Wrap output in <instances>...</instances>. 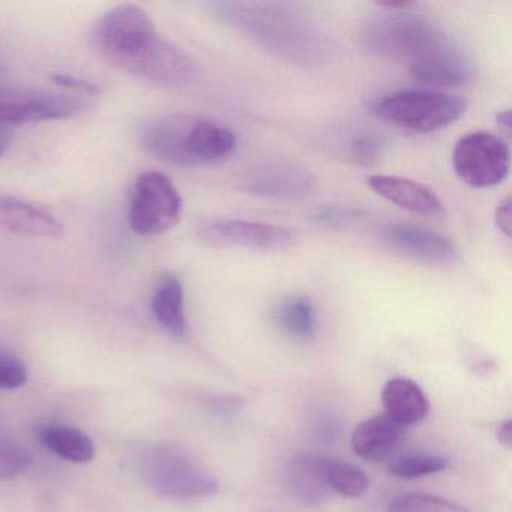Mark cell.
Here are the masks:
<instances>
[{
    "mask_svg": "<svg viewBox=\"0 0 512 512\" xmlns=\"http://www.w3.org/2000/svg\"><path fill=\"white\" fill-rule=\"evenodd\" d=\"M377 8L362 23L365 52L404 65L416 83L430 88H460L475 79L469 53L431 17L415 13L413 7Z\"/></svg>",
    "mask_w": 512,
    "mask_h": 512,
    "instance_id": "1",
    "label": "cell"
},
{
    "mask_svg": "<svg viewBox=\"0 0 512 512\" xmlns=\"http://www.w3.org/2000/svg\"><path fill=\"white\" fill-rule=\"evenodd\" d=\"M92 44L107 64L155 85H190L197 76L190 55L164 40L139 5H119L101 17Z\"/></svg>",
    "mask_w": 512,
    "mask_h": 512,
    "instance_id": "2",
    "label": "cell"
},
{
    "mask_svg": "<svg viewBox=\"0 0 512 512\" xmlns=\"http://www.w3.org/2000/svg\"><path fill=\"white\" fill-rule=\"evenodd\" d=\"M208 10L236 34L293 64L317 67L328 61L331 44L319 20L292 2H209Z\"/></svg>",
    "mask_w": 512,
    "mask_h": 512,
    "instance_id": "3",
    "label": "cell"
},
{
    "mask_svg": "<svg viewBox=\"0 0 512 512\" xmlns=\"http://www.w3.org/2000/svg\"><path fill=\"white\" fill-rule=\"evenodd\" d=\"M143 143L160 160L188 167L227 160L238 139L229 127L209 119L167 116L149 122Z\"/></svg>",
    "mask_w": 512,
    "mask_h": 512,
    "instance_id": "4",
    "label": "cell"
},
{
    "mask_svg": "<svg viewBox=\"0 0 512 512\" xmlns=\"http://www.w3.org/2000/svg\"><path fill=\"white\" fill-rule=\"evenodd\" d=\"M142 475L158 496L173 500H199L214 496L220 482L190 452L161 443L146 452Z\"/></svg>",
    "mask_w": 512,
    "mask_h": 512,
    "instance_id": "5",
    "label": "cell"
},
{
    "mask_svg": "<svg viewBox=\"0 0 512 512\" xmlns=\"http://www.w3.org/2000/svg\"><path fill=\"white\" fill-rule=\"evenodd\" d=\"M466 110V100L457 95L422 89L386 95L374 106V113L383 121L418 134L443 130L455 124Z\"/></svg>",
    "mask_w": 512,
    "mask_h": 512,
    "instance_id": "6",
    "label": "cell"
},
{
    "mask_svg": "<svg viewBox=\"0 0 512 512\" xmlns=\"http://www.w3.org/2000/svg\"><path fill=\"white\" fill-rule=\"evenodd\" d=\"M455 175L476 190L497 187L511 167V154L502 137L488 131H473L461 137L452 152Z\"/></svg>",
    "mask_w": 512,
    "mask_h": 512,
    "instance_id": "7",
    "label": "cell"
},
{
    "mask_svg": "<svg viewBox=\"0 0 512 512\" xmlns=\"http://www.w3.org/2000/svg\"><path fill=\"white\" fill-rule=\"evenodd\" d=\"M181 214V194L164 173L146 172L137 178L128 214L131 229L137 235H163L179 223Z\"/></svg>",
    "mask_w": 512,
    "mask_h": 512,
    "instance_id": "8",
    "label": "cell"
},
{
    "mask_svg": "<svg viewBox=\"0 0 512 512\" xmlns=\"http://www.w3.org/2000/svg\"><path fill=\"white\" fill-rule=\"evenodd\" d=\"M85 103L71 95L37 89L0 88V127L73 118Z\"/></svg>",
    "mask_w": 512,
    "mask_h": 512,
    "instance_id": "9",
    "label": "cell"
},
{
    "mask_svg": "<svg viewBox=\"0 0 512 512\" xmlns=\"http://www.w3.org/2000/svg\"><path fill=\"white\" fill-rule=\"evenodd\" d=\"M199 236L215 247L254 251L284 250L296 241V233L289 227L245 220L206 221L199 227Z\"/></svg>",
    "mask_w": 512,
    "mask_h": 512,
    "instance_id": "10",
    "label": "cell"
},
{
    "mask_svg": "<svg viewBox=\"0 0 512 512\" xmlns=\"http://www.w3.org/2000/svg\"><path fill=\"white\" fill-rule=\"evenodd\" d=\"M380 241L392 253L425 265H452L460 257L451 239L416 224H388L380 230Z\"/></svg>",
    "mask_w": 512,
    "mask_h": 512,
    "instance_id": "11",
    "label": "cell"
},
{
    "mask_svg": "<svg viewBox=\"0 0 512 512\" xmlns=\"http://www.w3.org/2000/svg\"><path fill=\"white\" fill-rule=\"evenodd\" d=\"M314 176L295 164H271L251 172L244 179V190L254 196L277 200H299L311 193Z\"/></svg>",
    "mask_w": 512,
    "mask_h": 512,
    "instance_id": "12",
    "label": "cell"
},
{
    "mask_svg": "<svg viewBox=\"0 0 512 512\" xmlns=\"http://www.w3.org/2000/svg\"><path fill=\"white\" fill-rule=\"evenodd\" d=\"M368 185L377 196L391 202L392 205L425 217H445L446 209L442 200L433 190L401 176L373 175L368 178Z\"/></svg>",
    "mask_w": 512,
    "mask_h": 512,
    "instance_id": "13",
    "label": "cell"
},
{
    "mask_svg": "<svg viewBox=\"0 0 512 512\" xmlns=\"http://www.w3.org/2000/svg\"><path fill=\"white\" fill-rule=\"evenodd\" d=\"M0 230L28 238H55L64 227L46 209L0 193Z\"/></svg>",
    "mask_w": 512,
    "mask_h": 512,
    "instance_id": "14",
    "label": "cell"
},
{
    "mask_svg": "<svg viewBox=\"0 0 512 512\" xmlns=\"http://www.w3.org/2000/svg\"><path fill=\"white\" fill-rule=\"evenodd\" d=\"M322 455H295L284 469L283 485L295 502L304 506H319L332 496V490L320 466Z\"/></svg>",
    "mask_w": 512,
    "mask_h": 512,
    "instance_id": "15",
    "label": "cell"
},
{
    "mask_svg": "<svg viewBox=\"0 0 512 512\" xmlns=\"http://www.w3.org/2000/svg\"><path fill=\"white\" fill-rule=\"evenodd\" d=\"M404 440V428L383 415L365 419L353 430L350 443L358 457L365 461L388 460Z\"/></svg>",
    "mask_w": 512,
    "mask_h": 512,
    "instance_id": "16",
    "label": "cell"
},
{
    "mask_svg": "<svg viewBox=\"0 0 512 512\" xmlns=\"http://www.w3.org/2000/svg\"><path fill=\"white\" fill-rule=\"evenodd\" d=\"M385 415L400 427H412L427 418L430 403L421 386L406 377L388 380L382 389Z\"/></svg>",
    "mask_w": 512,
    "mask_h": 512,
    "instance_id": "17",
    "label": "cell"
},
{
    "mask_svg": "<svg viewBox=\"0 0 512 512\" xmlns=\"http://www.w3.org/2000/svg\"><path fill=\"white\" fill-rule=\"evenodd\" d=\"M152 313L172 337L184 338L187 334L184 286L176 275H161L152 296Z\"/></svg>",
    "mask_w": 512,
    "mask_h": 512,
    "instance_id": "18",
    "label": "cell"
},
{
    "mask_svg": "<svg viewBox=\"0 0 512 512\" xmlns=\"http://www.w3.org/2000/svg\"><path fill=\"white\" fill-rule=\"evenodd\" d=\"M272 320L287 337L310 343L317 335V308L307 295H289L275 305Z\"/></svg>",
    "mask_w": 512,
    "mask_h": 512,
    "instance_id": "19",
    "label": "cell"
},
{
    "mask_svg": "<svg viewBox=\"0 0 512 512\" xmlns=\"http://www.w3.org/2000/svg\"><path fill=\"white\" fill-rule=\"evenodd\" d=\"M41 442L64 460L71 463H89L95 457V445L88 434L70 425L49 424L38 431Z\"/></svg>",
    "mask_w": 512,
    "mask_h": 512,
    "instance_id": "20",
    "label": "cell"
},
{
    "mask_svg": "<svg viewBox=\"0 0 512 512\" xmlns=\"http://www.w3.org/2000/svg\"><path fill=\"white\" fill-rule=\"evenodd\" d=\"M320 466L332 493L355 499L368 490L370 479L361 467L329 457H320Z\"/></svg>",
    "mask_w": 512,
    "mask_h": 512,
    "instance_id": "21",
    "label": "cell"
},
{
    "mask_svg": "<svg viewBox=\"0 0 512 512\" xmlns=\"http://www.w3.org/2000/svg\"><path fill=\"white\" fill-rule=\"evenodd\" d=\"M448 458L442 455L406 454L392 458L388 464L389 475L401 479L424 478L443 472L448 467Z\"/></svg>",
    "mask_w": 512,
    "mask_h": 512,
    "instance_id": "22",
    "label": "cell"
},
{
    "mask_svg": "<svg viewBox=\"0 0 512 512\" xmlns=\"http://www.w3.org/2000/svg\"><path fill=\"white\" fill-rule=\"evenodd\" d=\"M31 464L29 449L16 437L0 433V481H11L25 475Z\"/></svg>",
    "mask_w": 512,
    "mask_h": 512,
    "instance_id": "23",
    "label": "cell"
},
{
    "mask_svg": "<svg viewBox=\"0 0 512 512\" xmlns=\"http://www.w3.org/2000/svg\"><path fill=\"white\" fill-rule=\"evenodd\" d=\"M388 512H469L458 503L425 493H409L397 497Z\"/></svg>",
    "mask_w": 512,
    "mask_h": 512,
    "instance_id": "24",
    "label": "cell"
},
{
    "mask_svg": "<svg viewBox=\"0 0 512 512\" xmlns=\"http://www.w3.org/2000/svg\"><path fill=\"white\" fill-rule=\"evenodd\" d=\"M364 217L365 212L355 206L325 205L313 212L311 221L326 229L344 230L356 226Z\"/></svg>",
    "mask_w": 512,
    "mask_h": 512,
    "instance_id": "25",
    "label": "cell"
},
{
    "mask_svg": "<svg viewBox=\"0 0 512 512\" xmlns=\"http://www.w3.org/2000/svg\"><path fill=\"white\" fill-rule=\"evenodd\" d=\"M383 148H385V139L379 134H361L350 142L349 157L359 166H371L380 160Z\"/></svg>",
    "mask_w": 512,
    "mask_h": 512,
    "instance_id": "26",
    "label": "cell"
},
{
    "mask_svg": "<svg viewBox=\"0 0 512 512\" xmlns=\"http://www.w3.org/2000/svg\"><path fill=\"white\" fill-rule=\"evenodd\" d=\"M28 382L26 365L17 356L0 352V389L22 388Z\"/></svg>",
    "mask_w": 512,
    "mask_h": 512,
    "instance_id": "27",
    "label": "cell"
},
{
    "mask_svg": "<svg viewBox=\"0 0 512 512\" xmlns=\"http://www.w3.org/2000/svg\"><path fill=\"white\" fill-rule=\"evenodd\" d=\"M50 82L55 83L59 88L67 89V91L76 92L80 95H100L101 86L95 85V83L86 82V80L77 79L73 76H65V74H55L50 77Z\"/></svg>",
    "mask_w": 512,
    "mask_h": 512,
    "instance_id": "28",
    "label": "cell"
},
{
    "mask_svg": "<svg viewBox=\"0 0 512 512\" xmlns=\"http://www.w3.org/2000/svg\"><path fill=\"white\" fill-rule=\"evenodd\" d=\"M512 206L511 197H505L502 202L497 205L494 221H496L497 229L509 238L512 230Z\"/></svg>",
    "mask_w": 512,
    "mask_h": 512,
    "instance_id": "29",
    "label": "cell"
},
{
    "mask_svg": "<svg viewBox=\"0 0 512 512\" xmlns=\"http://www.w3.org/2000/svg\"><path fill=\"white\" fill-rule=\"evenodd\" d=\"M497 439H499L500 445L503 448L511 449L512 448V421L511 419H506L502 424L497 427Z\"/></svg>",
    "mask_w": 512,
    "mask_h": 512,
    "instance_id": "30",
    "label": "cell"
},
{
    "mask_svg": "<svg viewBox=\"0 0 512 512\" xmlns=\"http://www.w3.org/2000/svg\"><path fill=\"white\" fill-rule=\"evenodd\" d=\"M11 139H13V131H11V128L0 127V157L7 151Z\"/></svg>",
    "mask_w": 512,
    "mask_h": 512,
    "instance_id": "31",
    "label": "cell"
},
{
    "mask_svg": "<svg viewBox=\"0 0 512 512\" xmlns=\"http://www.w3.org/2000/svg\"><path fill=\"white\" fill-rule=\"evenodd\" d=\"M497 122H499L500 127L505 128L506 133H509V128H511V112L509 110L500 112L497 115Z\"/></svg>",
    "mask_w": 512,
    "mask_h": 512,
    "instance_id": "32",
    "label": "cell"
}]
</instances>
